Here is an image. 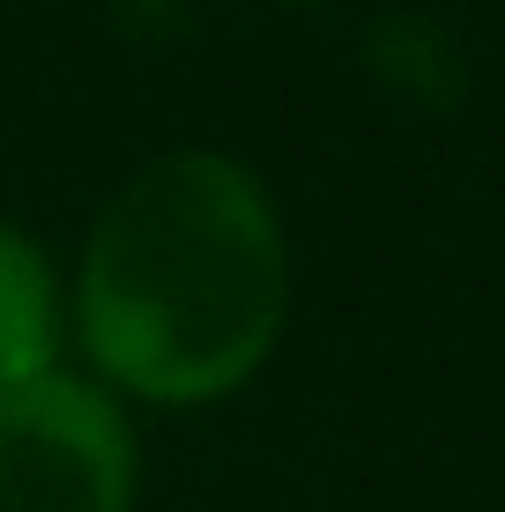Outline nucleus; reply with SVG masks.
Returning <instances> with one entry per match:
<instances>
[{"mask_svg":"<svg viewBox=\"0 0 505 512\" xmlns=\"http://www.w3.org/2000/svg\"><path fill=\"white\" fill-rule=\"evenodd\" d=\"M290 312L275 193L223 149H164L97 208L75 268V334L112 394L216 401L268 364Z\"/></svg>","mask_w":505,"mask_h":512,"instance_id":"f257e3e1","label":"nucleus"},{"mask_svg":"<svg viewBox=\"0 0 505 512\" xmlns=\"http://www.w3.org/2000/svg\"><path fill=\"white\" fill-rule=\"evenodd\" d=\"M0 512H134V423L112 386L60 364L0 394Z\"/></svg>","mask_w":505,"mask_h":512,"instance_id":"f03ea898","label":"nucleus"},{"mask_svg":"<svg viewBox=\"0 0 505 512\" xmlns=\"http://www.w3.org/2000/svg\"><path fill=\"white\" fill-rule=\"evenodd\" d=\"M38 372H60V282L38 238L0 223V394Z\"/></svg>","mask_w":505,"mask_h":512,"instance_id":"7ed1b4c3","label":"nucleus"}]
</instances>
